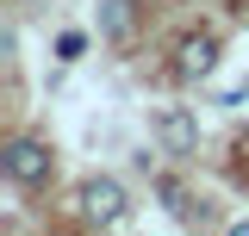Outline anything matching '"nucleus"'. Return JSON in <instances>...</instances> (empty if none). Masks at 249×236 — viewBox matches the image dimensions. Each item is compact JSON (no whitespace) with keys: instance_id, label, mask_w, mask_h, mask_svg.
Listing matches in <instances>:
<instances>
[{"instance_id":"4","label":"nucleus","mask_w":249,"mask_h":236,"mask_svg":"<svg viewBox=\"0 0 249 236\" xmlns=\"http://www.w3.org/2000/svg\"><path fill=\"white\" fill-rule=\"evenodd\" d=\"M212 62H218V37H212V31L181 37V50H175V75H212Z\"/></svg>"},{"instance_id":"2","label":"nucleus","mask_w":249,"mask_h":236,"mask_svg":"<svg viewBox=\"0 0 249 236\" xmlns=\"http://www.w3.org/2000/svg\"><path fill=\"white\" fill-rule=\"evenodd\" d=\"M75 205H81V218H88V224H100V230H112V224L124 218V186H119L112 174H93V180H81Z\"/></svg>"},{"instance_id":"5","label":"nucleus","mask_w":249,"mask_h":236,"mask_svg":"<svg viewBox=\"0 0 249 236\" xmlns=\"http://www.w3.org/2000/svg\"><path fill=\"white\" fill-rule=\"evenodd\" d=\"M100 31H106L112 44H124V37L137 31V0H100Z\"/></svg>"},{"instance_id":"6","label":"nucleus","mask_w":249,"mask_h":236,"mask_svg":"<svg viewBox=\"0 0 249 236\" xmlns=\"http://www.w3.org/2000/svg\"><path fill=\"white\" fill-rule=\"evenodd\" d=\"M156 199L175 211V218H193V205H187V193H181V180H175V174H162V180H156Z\"/></svg>"},{"instance_id":"1","label":"nucleus","mask_w":249,"mask_h":236,"mask_svg":"<svg viewBox=\"0 0 249 236\" xmlns=\"http://www.w3.org/2000/svg\"><path fill=\"white\" fill-rule=\"evenodd\" d=\"M0 168L13 186H44L50 180V149L37 143V137H13V143L0 149Z\"/></svg>"},{"instance_id":"3","label":"nucleus","mask_w":249,"mask_h":236,"mask_svg":"<svg viewBox=\"0 0 249 236\" xmlns=\"http://www.w3.org/2000/svg\"><path fill=\"white\" fill-rule=\"evenodd\" d=\"M156 137H162L168 155H193L199 149V118L187 112V106H162L156 112Z\"/></svg>"},{"instance_id":"7","label":"nucleus","mask_w":249,"mask_h":236,"mask_svg":"<svg viewBox=\"0 0 249 236\" xmlns=\"http://www.w3.org/2000/svg\"><path fill=\"white\" fill-rule=\"evenodd\" d=\"M56 56H62V62L81 56V31H62V37H56Z\"/></svg>"}]
</instances>
